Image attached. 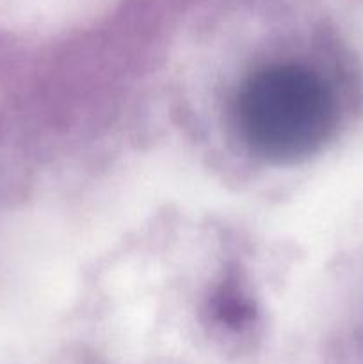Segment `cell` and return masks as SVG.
Returning a JSON list of instances; mask_svg holds the SVG:
<instances>
[{"instance_id": "obj_1", "label": "cell", "mask_w": 363, "mask_h": 364, "mask_svg": "<svg viewBox=\"0 0 363 364\" xmlns=\"http://www.w3.org/2000/svg\"><path fill=\"white\" fill-rule=\"evenodd\" d=\"M235 117L253 151L274 162H295L330 139L337 109L327 85L312 71L273 66L242 85Z\"/></svg>"}]
</instances>
